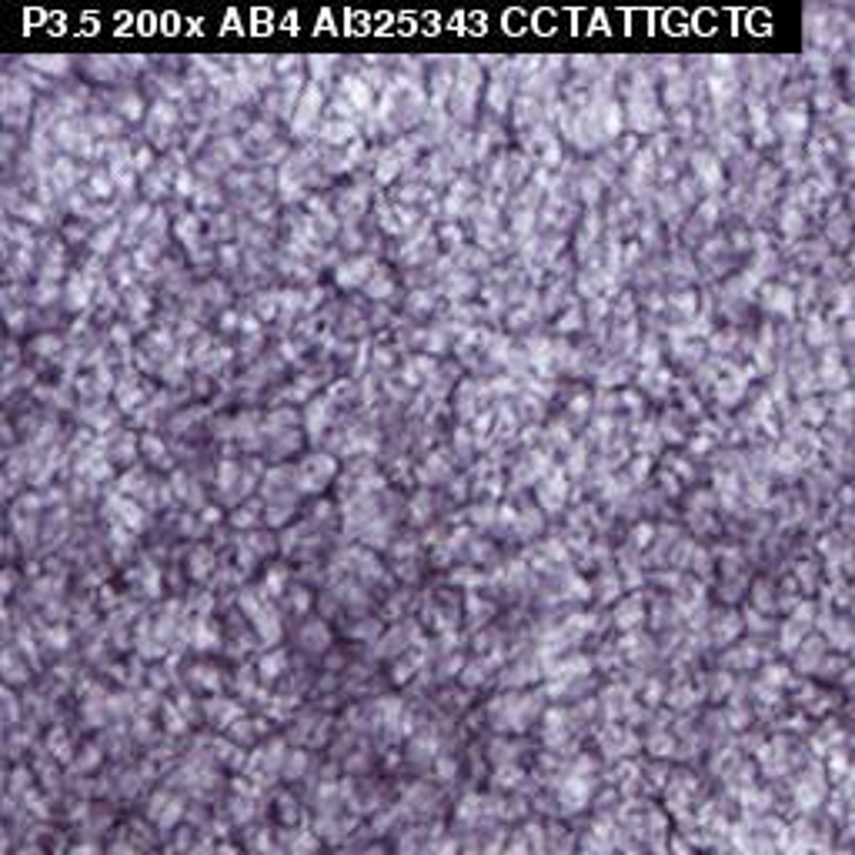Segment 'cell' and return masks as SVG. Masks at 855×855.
Returning <instances> with one entry per match:
<instances>
[{
    "mask_svg": "<svg viewBox=\"0 0 855 855\" xmlns=\"http://www.w3.org/2000/svg\"><path fill=\"white\" fill-rule=\"evenodd\" d=\"M481 84H485V74H481L478 60H468V58L458 60L455 91H451V101H448V118L455 120V124H461V128H468L471 120H475Z\"/></svg>",
    "mask_w": 855,
    "mask_h": 855,
    "instance_id": "obj_1",
    "label": "cell"
},
{
    "mask_svg": "<svg viewBox=\"0 0 855 855\" xmlns=\"http://www.w3.org/2000/svg\"><path fill=\"white\" fill-rule=\"evenodd\" d=\"M94 298H97V281L87 274V271L74 268L64 281V311H71L74 317L91 315L94 311Z\"/></svg>",
    "mask_w": 855,
    "mask_h": 855,
    "instance_id": "obj_2",
    "label": "cell"
},
{
    "mask_svg": "<svg viewBox=\"0 0 855 855\" xmlns=\"http://www.w3.org/2000/svg\"><path fill=\"white\" fill-rule=\"evenodd\" d=\"M94 101H104L107 111H114V114H118L120 120H128V124H141V120L147 118V107H151V101H147L141 91H134V87L101 91Z\"/></svg>",
    "mask_w": 855,
    "mask_h": 855,
    "instance_id": "obj_3",
    "label": "cell"
},
{
    "mask_svg": "<svg viewBox=\"0 0 855 855\" xmlns=\"http://www.w3.org/2000/svg\"><path fill=\"white\" fill-rule=\"evenodd\" d=\"M341 414H344V411L334 408V405H331L325 395H315V398L307 401L305 422H301V428L307 432V441H311V445H317L325 434L334 432V424L341 422Z\"/></svg>",
    "mask_w": 855,
    "mask_h": 855,
    "instance_id": "obj_4",
    "label": "cell"
},
{
    "mask_svg": "<svg viewBox=\"0 0 855 855\" xmlns=\"http://www.w3.org/2000/svg\"><path fill=\"white\" fill-rule=\"evenodd\" d=\"M334 471H338V461L328 451H315L294 468V481L301 492H315V488H325L328 478H334Z\"/></svg>",
    "mask_w": 855,
    "mask_h": 855,
    "instance_id": "obj_5",
    "label": "cell"
},
{
    "mask_svg": "<svg viewBox=\"0 0 855 855\" xmlns=\"http://www.w3.org/2000/svg\"><path fill=\"white\" fill-rule=\"evenodd\" d=\"M381 268V261L375 254H354V258H344L334 268V284L341 291H354V288H364L371 281V274Z\"/></svg>",
    "mask_w": 855,
    "mask_h": 855,
    "instance_id": "obj_6",
    "label": "cell"
},
{
    "mask_svg": "<svg viewBox=\"0 0 855 855\" xmlns=\"http://www.w3.org/2000/svg\"><path fill=\"white\" fill-rule=\"evenodd\" d=\"M67 334H58V331H40V334H34V338L27 341V352L34 354L37 361H48V364H58L64 361V354H67Z\"/></svg>",
    "mask_w": 855,
    "mask_h": 855,
    "instance_id": "obj_7",
    "label": "cell"
},
{
    "mask_svg": "<svg viewBox=\"0 0 855 855\" xmlns=\"http://www.w3.org/2000/svg\"><path fill=\"white\" fill-rule=\"evenodd\" d=\"M364 294H368V301L371 305H391L395 307V301H398V278L391 274V268L387 264H381V268L371 274V281L361 288Z\"/></svg>",
    "mask_w": 855,
    "mask_h": 855,
    "instance_id": "obj_8",
    "label": "cell"
},
{
    "mask_svg": "<svg viewBox=\"0 0 855 855\" xmlns=\"http://www.w3.org/2000/svg\"><path fill=\"white\" fill-rule=\"evenodd\" d=\"M274 141H278V124L268 118H254L251 120V128L241 134V144H245V151L251 154V157H258L261 151H268Z\"/></svg>",
    "mask_w": 855,
    "mask_h": 855,
    "instance_id": "obj_9",
    "label": "cell"
},
{
    "mask_svg": "<svg viewBox=\"0 0 855 855\" xmlns=\"http://www.w3.org/2000/svg\"><path fill=\"white\" fill-rule=\"evenodd\" d=\"M21 64L24 67H31V71L44 74L48 81H60V77H67L71 74V58L67 54H27V58H21Z\"/></svg>",
    "mask_w": 855,
    "mask_h": 855,
    "instance_id": "obj_10",
    "label": "cell"
},
{
    "mask_svg": "<svg viewBox=\"0 0 855 855\" xmlns=\"http://www.w3.org/2000/svg\"><path fill=\"white\" fill-rule=\"evenodd\" d=\"M87 124H91L97 141H120L124 130H128V120H120L118 114L107 111V107H94V111L87 114Z\"/></svg>",
    "mask_w": 855,
    "mask_h": 855,
    "instance_id": "obj_11",
    "label": "cell"
},
{
    "mask_svg": "<svg viewBox=\"0 0 855 855\" xmlns=\"http://www.w3.org/2000/svg\"><path fill=\"white\" fill-rule=\"evenodd\" d=\"M247 311L258 315L264 325L278 321V315H281V288H258L254 294H247Z\"/></svg>",
    "mask_w": 855,
    "mask_h": 855,
    "instance_id": "obj_12",
    "label": "cell"
},
{
    "mask_svg": "<svg viewBox=\"0 0 855 855\" xmlns=\"http://www.w3.org/2000/svg\"><path fill=\"white\" fill-rule=\"evenodd\" d=\"M438 307V291L434 288H414V291L405 294V317L408 321H428V315H434Z\"/></svg>",
    "mask_w": 855,
    "mask_h": 855,
    "instance_id": "obj_13",
    "label": "cell"
},
{
    "mask_svg": "<svg viewBox=\"0 0 855 855\" xmlns=\"http://www.w3.org/2000/svg\"><path fill=\"white\" fill-rule=\"evenodd\" d=\"M81 191L94 200V204H111V200H118V184H114V177H111L107 167H94L91 177H87V184H84Z\"/></svg>",
    "mask_w": 855,
    "mask_h": 855,
    "instance_id": "obj_14",
    "label": "cell"
},
{
    "mask_svg": "<svg viewBox=\"0 0 855 855\" xmlns=\"http://www.w3.org/2000/svg\"><path fill=\"white\" fill-rule=\"evenodd\" d=\"M91 235H94V227L87 221H67L64 227H60V237H64V245L67 247H77V245H91Z\"/></svg>",
    "mask_w": 855,
    "mask_h": 855,
    "instance_id": "obj_15",
    "label": "cell"
},
{
    "mask_svg": "<svg viewBox=\"0 0 855 855\" xmlns=\"http://www.w3.org/2000/svg\"><path fill=\"white\" fill-rule=\"evenodd\" d=\"M301 448V432L294 428V432H288V434H281V438H274V441H268V455L278 461V458H288V455H294Z\"/></svg>",
    "mask_w": 855,
    "mask_h": 855,
    "instance_id": "obj_16",
    "label": "cell"
},
{
    "mask_svg": "<svg viewBox=\"0 0 855 855\" xmlns=\"http://www.w3.org/2000/svg\"><path fill=\"white\" fill-rule=\"evenodd\" d=\"M141 451L147 455V461H154V465H167V461H171V458H167V445L154 432L141 434Z\"/></svg>",
    "mask_w": 855,
    "mask_h": 855,
    "instance_id": "obj_17",
    "label": "cell"
}]
</instances>
